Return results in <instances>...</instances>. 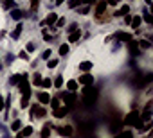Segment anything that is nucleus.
I'll list each match as a JSON object with an SVG mask.
<instances>
[{
    "label": "nucleus",
    "instance_id": "1",
    "mask_svg": "<svg viewBox=\"0 0 153 138\" xmlns=\"http://www.w3.org/2000/svg\"><path fill=\"white\" fill-rule=\"evenodd\" d=\"M83 95H85V102L90 106V104H94L96 102V99H97V90L96 88H92L90 84L83 90Z\"/></svg>",
    "mask_w": 153,
    "mask_h": 138
},
{
    "label": "nucleus",
    "instance_id": "2",
    "mask_svg": "<svg viewBox=\"0 0 153 138\" xmlns=\"http://www.w3.org/2000/svg\"><path fill=\"white\" fill-rule=\"evenodd\" d=\"M124 124H131V126H135V127H142L139 111H131V113H128L126 118H124Z\"/></svg>",
    "mask_w": 153,
    "mask_h": 138
},
{
    "label": "nucleus",
    "instance_id": "3",
    "mask_svg": "<svg viewBox=\"0 0 153 138\" xmlns=\"http://www.w3.org/2000/svg\"><path fill=\"white\" fill-rule=\"evenodd\" d=\"M61 97H63V101H65V106H67L68 109L76 106V97H74V93H72V92H68V93H63Z\"/></svg>",
    "mask_w": 153,
    "mask_h": 138
},
{
    "label": "nucleus",
    "instance_id": "4",
    "mask_svg": "<svg viewBox=\"0 0 153 138\" xmlns=\"http://www.w3.org/2000/svg\"><path fill=\"white\" fill-rule=\"evenodd\" d=\"M96 4H97L96 6V18H99V16L105 15V11L108 7V2H106V0H101V2H96Z\"/></svg>",
    "mask_w": 153,
    "mask_h": 138
},
{
    "label": "nucleus",
    "instance_id": "5",
    "mask_svg": "<svg viewBox=\"0 0 153 138\" xmlns=\"http://www.w3.org/2000/svg\"><path fill=\"white\" fill-rule=\"evenodd\" d=\"M56 131L61 134V136H72V126H61V127H56Z\"/></svg>",
    "mask_w": 153,
    "mask_h": 138
},
{
    "label": "nucleus",
    "instance_id": "6",
    "mask_svg": "<svg viewBox=\"0 0 153 138\" xmlns=\"http://www.w3.org/2000/svg\"><path fill=\"white\" fill-rule=\"evenodd\" d=\"M68 111H70V109H68L67 106H58V108L54 109V117H56V118H61V117H65Z\"/></svg>",
    "mask_w": 153,
    "mask_h": 138
},
{
    "label": "nucleus",
    "instance_id": "7",
    "mask_svg": "<svg viewBox=\"0 0 153 138\" xmlns=\"http://www.w3.org/2000/svg\"><path fill=\"white\" fill-rule=\"evenodd\" d=\"M79 83H81L83 86H88V84H92V83H94V76L85 74V76H81V77H79Z\"/></svg>",
    "mask_w": 153,
    "mask_h": 138
},
{
    "label": "nucleus",
    "instance_id": "8",
    "mask_svg": "<svg viewBox=\"0 0 153 138\" xmlns=\"http://www.w3.org/2000/svg\"><path fill=\"white\" fill-rule=\"evenodd\" d=\"M140 23H142V18H140V16H131V20H130V25H131L135 31L140 27Z\"/></svg>",
    "mask_w": 153,
    "mask_h": 138
},
{
    "label": "nucleus",
    "instance_id": "9",
    "mask_svg": "<svg viewBox=\"0 0 153 138\" xmlns=\"http://www.w3.org/2000/svg\"><path fill=\"white\" fill-rule=\"evenodd\" d=\"M38 101H40V104H49V101H51V95H49L47 92H42V93L38 95Z\"/></svg>",
    "mask_w": 153,
    "mask_h": 138
},
{
    "label": "nucleus",
    "instance_id": "10",
    "mask_svg": "<svg viewBox=\"0 0 153 138\" xmlns=\"http://www.w3.org/2000/svg\"><path fill=\"white\" fill-rule=\"evenodd\" d=\"M51 129H52V126H51V124H45V126L42 127V134H40V136H42V138H49V136H51Z\"/></svg>",
    "mask_w": 153,
    "mask_h": 138
},
{
    "label": "nucleus",
    "instance_id": "11",
    "mask_svg": "<svg viewBox=\"0 0 153 138\" xmlns=\"http://www.w3.org/2000/svg\"><path fill=\"white\" fill-rule=\"evenodd\" d=\"M29 97H31V92H29V93H22V101H20V106H22V109L29 106Z\"/></svg>",
    "mask_w": 153,
    "mask_h": 138
},
{
    "label": "nucleus",
    "instance_id": "12",
    "mask_svg": "<svg viewBox=\"0 0 153 138\" xmlns=\"http://www.w3.org/2000/svg\"><path fill=\"white\" fill-rule=\"evenodd\" d=\"M81 4H85V0H70L68 7L70 9H78V7H81Z\"/></svg>",
    "mask_w": 153,
    "mask_h": 138
},
{
    "label": "nucleus",
    "instance_id": "13",
    "mask_svg": "<svg viewBox=\"0 0 153 138\" xmlns=\"http://www.w3.org/2000/svg\"><path fill=\"white\" fill-rule=\"evenodd\" d=\"M79 38H81V31H72V34L68 36V41L74 43V41H78Z\"/></svg>",
    "mask_w": 153,
    "mask_h": 138
},
{
    "label": "nucleus",
    "instance_id": "14",
    "mask_svg": "<svg viewBox=\"0 0 153 138\" xmlns=\"http://www.w3.org/2000/svg\"><path fill=\"white\" fill-rule=\"evenodd\" d=\"M11 18H15V20H22V18H24V11H20V9L15 7V9L11 11Z\"/></svg>",
    "mask_w": 153,
    "mask_h": 138
},
{
    "label": "nucleus",
    "instance_id": "15",
    "mask_svg": "<svg viewBox=\"0 0 153 138\" xmlns=\"http://www.w3.org/2000/svg\"><path fill=\"white\" fill-rule=\"evenodd\" d=\"M56 20H58V15H56V13H51V15H47V18H45V22H43V23L52 25V23H56Z\"/></svg>",
    "mask_w": 153,
    "mask_h": 138
},
{
    "label": "nucleus",
    "instance_id": "16",
    "mask_svg": "<svg viewBox=\"0 0 153 138\" xmlns=\"http://www.w3.org/2000/svg\"><path fill=\"white\" fill-rule=\"evenodd\" d=\"M2 4H4L2 6L4 9H15L16 7V2H13V0H2Z\"/></svg>",
    "mask_w": 153,
    "mask_h": 138
},
{
    "label": "nucleus",
    "instance_id": "17",
    "mask_svg": "<svg viewBox=\"0 0 153 138\" xmlns=\"http://www.w3.org/2000/svg\"><path fill=\"white\" fill-rule=\"evenodd\" d=\"M33 84H34V86H40V84H42V74H40V72L33 74Z\"/></svg>",
    "mask_w": 153,
    "mask_h": 138
},
{
    "label": "nucleus",
    "instance_id": "18",
    "mask_svg": "<svg viewBox=\"0 0 153 138\" xmlns=\"http://www.w3.org/2000/svg\"><path fill=\"white\" fill-rule=\"evenodd\" d=\"M128 13H130V6H124V7H121L114 16H124V15H128Z\"/></svg>",
    "mask_w": 153,
    "mask_h": 138
},
{
    "label": "nucleus",
    "instance_id": "19",
    "mask_svg": "<svg viewBox=\"0 0 153 138\" xmlns=\"http://www.w3.org/2000/svg\"><path fill=\"white\" fill-rule=\"evenodd\" d=\"M22 29H24V25H22V23H18V25H16V29H15V32L11 34V38H13V40H18V36H20Z\"/></svg>",
    "mask_w": 153,
    "mask_h": 138
},
{
    "label": "nucleus",
    "instance_id": "20",
    "mask_svg": "<svg viewBox=\"0 0 153 138\" xmlns=\"http://www.w3.org/2000/svg\"><path fill=\"white\" fill-rule=\"evenodd\" d=\"M79 68H81L83 72H88L90 68H92V61H83V63L79 65Z\"/></svg>",
    "mask_w": 153,
    "mask_h": 138
},
{
    "label": "nucleus",
    "instance_id": "21",
    "mask_svg": "<svg viewBox=\"0 0 153 138\" xmlns=\"http://www.w3.org/2000/svg\"><path fill=\"white\" fill-rule=\"evenodd\" d=\"M22 77H24V74H16V76H13V77L9 79V83H11V84H18V83L22 81Z\"/></svg>",
    "mask_w": 153,
    "mask_h": 138
},
{
    "label": "nucleus",
    "instance_id": "22",
    "mask_svg": "<svg viewBox=\"0 0 153 138\" xmlns=\"http://www.w3.org/2000/svg\"><path fill=\"white\" fill-rule=\"evenodd\" d=\"M128 47H130V52H131V54H135V56L139 54V48H137L139 45H137L135 41H130V45H128Z\"/></svg>",
    "mask_w": 153,
    "mask_h": 138
},
{
    "label": "nucleus",
    "instance_id": "23",
    "mask_svg": "<svg viewBox=\"0 0 153 138\" xmlns=\"http://www.w3.org/2000/svg\"><path fill=\"white\" fill-rule=\"evenodd\" d=\"M151 120V111H144L140 115V122H149Z\"/></svg>",
    "mask_w": 153,
    "mask_h": 138
},
{
    "label": "nucleus",
    "instance_id": "24",
    "mask_svg": "<svg viewBox=\"0 0 153 138\" xmlns=\"http://www.w3.org/2000/svg\"><path fill=\"white\" fill-rule=\"evenodd\" d=\"M20 133L24 134V138H27V136H31V134H33V127H31V126H27V127H24Z\"/></svg>",
    "mask_w": 153,
    "mask_h": 138
},
{
    "label": "nucleus",
    "instance_id": "25",
    "mask_svg": "<svg viewBox=\"0 0 153 138\" xmlns=\"http://www.w3.org/2000/svg\"><path fill=\"white\" fill-rule=\"evenodd\" d=\"M67 88H68V92H76V88H78V83H76V81H68L67 83Z\"/></svg>",
    "mask_w": 153,
    "mask_h": 138
},
{
    "label": "nucleus",
    "instance_id": "26",
    "mask_svg": "<svg viewBox=\"0 0 153 138\" xmlns=\"http://www.w3.org/2000/svg\"><path fill=\"white\" fill-rule=\"evenodd\" d=\"M117 38L123 40V41H130V40H131V36H130V34H124V32H117Z\"/></svg>",
    "mask_w": 153,
    "mask_h": 138
},
{
    "label": "nucleus",
    "instance_id": "27",
    "mask_svg": "<svg viewBox=\"0 0 153 138\" xmlns=\"http://www.w3.org/2000/svg\"><path fill=\"white\" fill-rule=\"evenodd\" d=\"M139 47H142V48L148 50V48H151V43H149L148 40H140V41H139Z\"/></svg>",
    "mask_w": 153,
    "mask_h": 138
},
{
    "label": "nucleus",
    "instance_id": "28",
    "mask_svg": "<svg viewBox=\"0 0 153 138\" xmlns=\"http://www.w3.org/2000/svg\"><path fill=\"white\" fill-rule=\"evenodd\" d=\"M67 54H68V45L63 43V45L59 47V56H67Z\"/></svg>",
    "mask_w": 153,
    "mask_h": 138
},
{
    "label": "nucleus",
    "instance_id": "29",
    "mask_svg": "<svg viewBox=\"0 0 153 138\" xmlns=\"http://www.w3.org/2000/svg\"><path fill=\"white\" fill-rule=\"evenodd\" d=\"M144 22H148V23H149V25H151V23H153V18H151V15H149V11H148V9H146V11H144Z\"/></svg>",
    "mask_w": 153,
    "mask_h": 138
},
{
    "label": "nucleus",
    "instance_id": "30",
    "mask_svg": "<svg viewBox=\"0 0 153 138\" xmlns=\"http://www.w3.org/2000/svg\"><path fill=\"white\" fill-rule=\"evenodd\" d=\"M54 86H56V88H61V86H63V77H61V76H58V77L54 79Z\"/></svg>",
    "mask_w": 153,
    "mask_h": 138
},
{
    "label": "nucleus",
    "instance_id": "31",
    "mask_svg": "<svg viewBox=\"0 0 153 138\" xmlns=\"http://www.w3.org/2000/svg\"><path fill=\"white\" fill-rule=\"evenodd\" d=\"M47 66H49V68H56V66H58V59H54V57L49 59V61H47Z\"/></svg>",
    "mask_w": 153,
    "mask_h": 138
},
{
    "label": "nucleus",
    "instance_id": "32",
    "mask_svg": "<svg viewBox=\"0 0 153 138\" xmlns=\"http://www.w3.org/2000/svg\"><path fill=\"white\" fill-rule=\"evenodd\" d=\"M49 104L52 106V109H56L58 106H61V104H59V99H51V101H49Z\"/></svg>",
    "mask_w": 153,
    "mask_h": 138
},
{
    "label": "nucleus",
    "instance_id": "33",
    "mask_svg": "<svg viewBox=\"0 0 153 138\" xmlns=\"http://www.w3.org/2000/svg\"><path fill=\"white\" fill-rule=\"evenodd\" d=\"M20 127H22V122H20V120H15V122L11 124V129H13V131H18Z\"/></svg>",
    "mask_w": 153,
    "mask_h": 138
},
{
    "label": "nucleus",
    "instance_id": "34",
    "mask_svg": "<svg viewBox=\"0 0 153 138\" xmlns=\"http://www.w3.org/2000/svg\"><path fill=\"white\" fill-rule=\"evenodd\" d=\"M40 6V0H31V11H36Z\"/></svg>",
    "mask_w": 153,
    "mask_h": 138
},
{
    "label": "nucleus",
    "instance_id": "35",
    "mask_svg": "<svg viewBox=\"0 0 153 138\" xmlns=\"http://www.w3.org/2000/svg\"><path fill=\"white\" fill-rule=\"evenodd\" d=\"M51 84H52L51 79H42V86H43V88H51Z\"/></svg>",
    "mask_w": 153,
    "mask_h": 138
},
{
    "label": "nucleus",
    "instance_id": "36",
    "mask_svg": "<svg viewBox=\"0 0 153 138\" xmlns=\"http://www.w3.org/2000/svg\"><path fill=\"white\" fill-rule=\"evenodd\" d=\"M88 11H90V6H87V4H85L83 7H79V13H81V15H87Z\"/></svg>",
    "mask_w": 153,
    "mask_h": 138
},
{
    "label": "nucleus",
    "instance_id": "37",
    "mask_svg": "<svg viewBox=\"0 0 153 138\" xmlns=\"http://www.w3.org/2000/svg\"><path fill=\"white\" fill-rule=\"evenodd\" d=\"M56 25H58V27H63V25H65V18H59V16H58V20H56Z\"/></svg>",
    "mask_w": 153,
    "mask_h": 138
},
{
    "label": "nucleus",
    "instance_id": "38",
    "mask_svg": "<svg viewBox=\"0 0 153 138\" xmlns=\"http://www.w3.org/2000/svg\"><path fill=\"white\" fill-rule=\"evenodd\" d=\"M34 48H36V47H34V43H33V41H31V43H27V52H34Z\"/></svg>",
    "mask_w": 153,
    "mask_h": 138
},
{
    "label": "nucleus",
    "instance_id": "39",
    "mask_svg": "<svg viewBox=\"0 0 153 138\" xmlns=\"http://www.w3.org/2000/svg\"><path fill=\"white\" fill-rule=\"evenodd\" d=\"M20 57H22L24 61H27V59H29V54H27L25 50H22V52H20Z\"/></svg>",
    "mask_w": 153,
    "mask_h": 138
},
{
    "label": "nucleus",
    "instance_id": "40",
    "mask_svg": "<svg viewBox=\"0 0 153 138\" xmlns=\"http://www.w3.org/2000/svg\"><path fill=\"white\" fill-rule=\"evenodd\" d=\"M76 29H78V23H72V25H68V32H72V31H76Z\"/></svg>",
    "mask_w": 153,
    "mask_h": 138
},
{
    "label": "nucleus",
    "instance_id": "41",
    "mask_svg": "<svg viewBox=\"0 0 153 138\" xmlns=\"http://www.w3.org/2000/svg\"><path fill=\"white\" fill-rule=\"evenodd\" d=\"M42 57H43V59H49V57H51V50H45V52L42 54Z\"/></svg>",
    "mask_w": 153,
    "mask_h": 138
},
{
    "label": "nucleus",
    "instance_id": "42",
    "mask_svg": "<svg viewBox=\"0 0 153 138\" xmlns=\"http://www.w3.org/2000/svg\"><path fill=\"white\" fill-rule=\"evenodd\" d=\"M121 138H133L131 133H121Z\"/></svg>",
    "mask_w": 153,
    "mask_h": 138
},
{
    "label": "nucleus",
    "instance_id": "43",
    "mask_svg": "<svg viewBox=\"0 0 153 138\" xmlns=\"http://www.w3.org/2000/svg\"><path fill=\"white\" fill-rule=\"evenodd\" d=\"M6 108V102H4V99H2V95H0V109H4Z\"/></svg>",
    "mask_w": 153,
    "mask_h": 138
},
{
    "label": "nucleus",
    "instance_id": "44",
    "mask_svg": "<svg viewBox=\"0 0 153 138\" xmlns=\"http://www.w3.org/2000/svg\"><path fill=\"white\" fill-rule=\"evenodd\" d=\"M151 104H153V102H151V101H149V102H148V104H146V108H144V111H151Z\"/></svg>",
    "mask_w": 153,
    "mask_h": 138
},
{
    "label": "nucleus",
    "instance_id": "45",
    "mask_svg": "<svg viewBox=\"0 0 153 138\" xmlns=\"http://www.w3.org/2000/svg\"><path fill=\"white\" fill-rule=\"evenodd\" d=\"M96 2H97V0H85V4H87V6H90V4H96Z\"/></svg>",
    "mask_w": 153,
    "mask_h": 138
},
{
    "label": "nucleus",
    "instance_id": "46",
    "mask_svg": "<svg viewBox=\"0 0 153 138\" xmlns=\"http://www.w3.org/2000/svg\"><path fill=\"white\" fill-rule=\"evenodd\" d=\"M130 20H131V16H130V15H124V22L130 23Z\"/></svg>",
    "mask_w": 153,
    "mask_h": 138
},
{
    "label": "nucleus",
    "instance_id": "47",
    "mask_svg": "<svg viewBox=\"0 0 153 138\" xmlns=\"http://www.w3.org/2000/svg\"><path fill=\"white\" fill-rule=\"evenodd\" d=\"M63 2H65V0H56V6H61Z\"/></svg>",
    "mask_w": 153,
    "mask_h": 138
},
{
    "label": "nucleus",
    "instance_id": "48",
    "mask_svg": "<svg viewBox=\"0 0 153 138\" xmlns=\"http://www.w3.org/2000/svg\"><path fill=\"white\" fill-rule=\"evenodd\" d=\"M16 138H24V134H22V133H18V136H16Z\"/></svg>",
    "mask_w": 153,
    "mask_h": 138
},
{
    "label": "nucleus",
    "instance_id": "49",
    "mask_svg": "<svg viewBox=\"0 0 153 138\" xmlns=\"http://www.w3.org/2000/svg\"><path fill=\"white\" fill-rule=\"evenodd\" d=\"M115 138H121V134H117V136H115Z\"/></svg>",
    "mask_w": 153,
    "mask_h": 138
},
{
    "label": "nucleus",
    "instance_id": "50",
    "mask_svg": "<svg viewBox=\"0 0 153 138\" xmlns=\"http://www.w3.org/2000/svg\"><path fill=\"white\" fill-rule=\"evenodd\" d=\"M115 2H121V0H115Z\"/></svg>",
    "mask_w": 153,
    "mask_h": 138
}]
</instances>
